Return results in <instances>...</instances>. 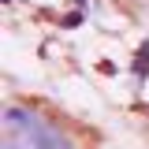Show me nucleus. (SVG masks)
Segmentation results:
<instances>
[{
  "instance_id": "nucleus-1",
  "label": "nucleus",
  "mask_w": 149,
  "mask_h": 149,
  "mask_svg": "<svg viewBox=\"0 0 149 149\" xmlns=\"http://www.w3.org/2000/svg\"><path fill=\"white\" fill-rule=\"evenodd\" d=\"M0 130H4L0 149H78L52 119H45L37 108L22 104V101H8L4 104Z\"/></svg>"
}]
</instances>
